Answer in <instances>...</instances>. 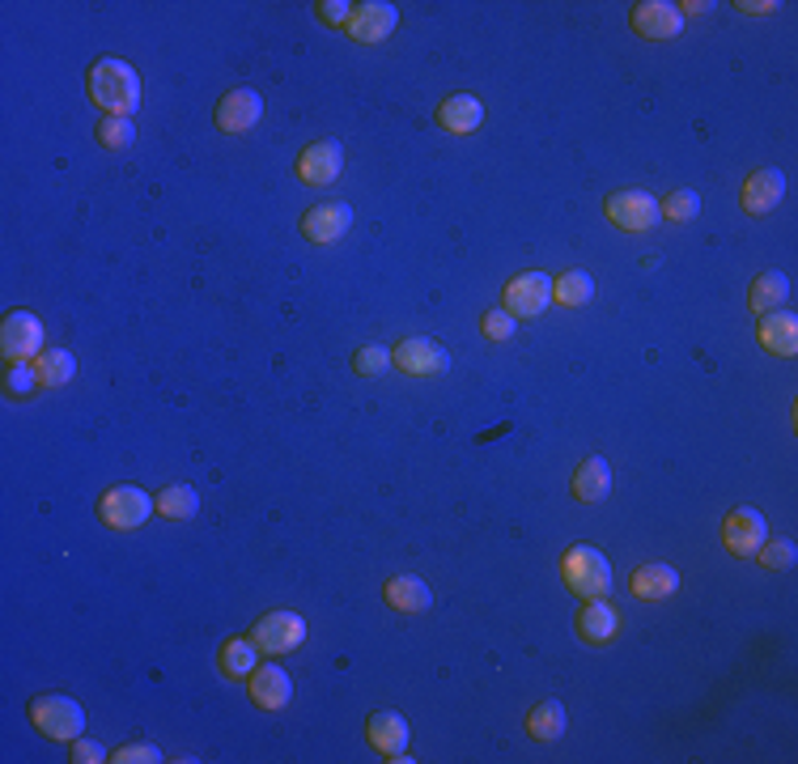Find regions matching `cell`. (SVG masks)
<instances>
[{
    "label": "cell",
    "mask_w": 798,
    "mask_h": 764,
    "mask_svg": "<svg viewBox=\"0 0 798 764\" xmlns=\"http://www.w3.org/2000/svg\"><path fill=\"white\" fill-rule=\"evenodd\" d=\"M34 370H38V382H43V386H65V382H72V374H77V357L68 349H43L38 352V361H34Z\"/></svg>",
    "instance_id": "27"
},
{
    "label": "cell",
    "mask_w": 798,
    "mask_h": 764,
    "mask_svg": "<svg viewBox=\"0 0 798 764\" xmlns=\"http://www.w3.org/2000/svg\"><path fill=\"white\" fill-rule=\"evenodd\" d=\"M552 297H557L561 306H586V302L595 297V281H591V272L570 268L565 277H557V281H552Z\"/></svg>",
    "instance_id": "29"
},
{
    "label": "cell",
    "mask_w": 798,
    "mask_h": 764,
    "mask_svg": "<svg viewBox=\"0 0 798 764\" xmlns=\"http://www.w3.org/2000/svg\"><path fill=\"white\" fill-rule=\"evenodd\" d=\"M263 120V98L247 86L229 90V94L217 102V127L222 132H251V127Z\"/></svg>",
    "instance_id": "15"
},
{
    "label": "cell",
    "mask_w": 798,
    "mask_h": 764,
    "mask_svg": "<svg viewBox=\"0 0 798 764\" xmlns=\"http://www.w3.org/2000/svg\"><path fill=\"white\" fill-rule=\"evenodd\" d=\"M722 540H727V548H731L734 557H756L761 543L768 540L765 514L752 506L731 509V514H727V527H722Z\"/></svg>",
    "instance_id": "12"
},
{
    "label": "cell",
    "mask_w": 798,
    "mask_h": 764,
    "mask_svg": "<svg viewBox=\"0 0 798 764\" xmlns=\"http://www.w3.org/2000/svg\"><path fill=\"white\" fill-rule=\"evenodd\" d=\"M561 573L570 582V591L586 595V599H599V595L611 591V561H607L599 548H591V543L570 548L565 561H561Z\"/></svg>",
    "instance_id": "2"
},
{
    "label": "cell",
    "mask_w": 798,
    "mask_h": 764,
    "mask_svg": "<svg viewBox=\"0 0 798 764\" xmlns=\"http://www.w3.org/2000/svg\"><path fill=\"white\" fill-rule=\"evenodd\" d=\"M72 761L77 764H102V761H111V756H106V748H102L98 739H72Z\"/></svg>",
    "instance_id": "38"
},
{
    "label": "cell",
    "mask_w": 798,
    "mask_h": 764,
    "mask_svg": "<svg viewBox=\"0 0 798 764\" xmlns=\"http://www.w3.org/2000/svg\"><path fill=\"white\" fill-rule=\"evenodd\" d=\"M761 345L777 357H795L798 352V318L790 311H768L761 315Z\"/></svg>",
    "instance_id": "20"
},
{
    "label": "cell",
    "mask_w": 798,
    "mask_h": 764,
    "mask_svg": "<svg viewBox=\"0 0 798 764\" xmlns=\"http://www.w3.org/2000/svg\"><path fill=\"white\" fill-rule=\"evenodd\" d=\"M98 141H102L106 149H128L132 141H136V127H132V120H124V115H106V120L98 124Z\"/></svg>",
    "instance_id": "32"
},
{
    "label": "cell",
    "mask_w": 798,
    "mask_h": 764,
    "mask_svg": "<svg viewBox=\"0 0 798 764\" xmlns=\"http://www.w3.org/2000/svg\"><path fill=\"white\" fill-rule=\"evenodd\" d=\"M195 509H200V497H195L192 484H170L158 493V514L170 523H188V518H195Z\"/></svg>",
    "instance_id": "28"
},
{
    "label": "cell",
    "mask_w": 798,
    "mask_h": 764,
    "mask_svg": "<svg viewBox=\"0 0 798 764\" xmlns=\"http://www.w3.org/2000/svg\"><path fill=\"white\" fill-rule=\"evenodd\" d=\"M352 9H357V4H345V0H323L319 18L323 22H331V26H349Z\"/></svg>",
    "instance_id": "39"
},
{
    "label": "cell",
    "mask_w": 798,
    "mask_h": 764,
    "mask_svg": "<svg viewBox=\"0 0 798 764\" xmlns=\"http://www.w3.org/2000/svg\"><path fill=\"white\" fill-rule=\"evenodd\" d=\"M438 120L447 132H459V136H468V132H476L484 124V106H480V98L472 94H450L442 106H438Z\"/></svg>",
    "instance_id": "21"
},
{
    "label": "cell",
    "mask_w": 798,
    "mask_h": 764,
    "mask_svg": "<svg viewBox=\"0 0 798 764\" xmlns=\"http://www.w3.org/2000/svg\"><path fill=\"white\" fill-rule=\"evenodd\" d=\"M352 370L357 374H386L391 370V349H383V345H361L357 357H352Z\"/></svg>",
    "instance_id": "33"
},
{
    "label": "cell",
    "mask_w": 798,
    "mask_h": 764,
    "mask_svg": "<svg viewBox=\"0 0 798 764\" xmlns=\"http://www.w3.org/2000/svg\"><path fill=\"white\" fill-rule=\"evenodd\" d=\"M4 386H9V395H31L34 386H43V382H38V370H34L31 361H9Z\"/></svg>",
    "instance_id": "34"
},
{
    "label": "cell",
    "mask_w": 798,
    "mask_h": 764,
    "mask_svg": "<svg viewBox=\"0 0 798 764\" xmlns=\"http://www.w3.org/2000/svg\"><path fill=\"white\" fill-rule=\"evenodd\" d=\"M514 327H518V318H514L510 311H488V315H484V336H488V340H510Z\"/></svg>",
    "instance_id": "37"
},
{
    "label": "cell",
    "mask_w": 798,
    "mask_h": 764,
    "mask_svg": "<svg viewBox=\"0 0 798 764\" xmlns=\"http://www.w3.org/2000/svg\"><path fill=\"white\" fill-rule=\"evenodd\" d=\"M629 22H633V31L641 38H654V43H667V38L684 31V13L671 0H641V4H633Z\"/></svg>",
    "instance_id": "10"
},
{
    "label": "cell",
    "mask_w": 798,
    "mask_h": 764,
    "mask_svg": "<svg viewBox=\"0 0 798 764\" xmlns=\"http://www.w3.org/2000/svg\"><path fill=\"white\" fill-rule=\"evenodd\" d=\"M761 561H765L768 570H786V565H795V543L790 540H773V543H761V552H756Z\"/></svg>",
    "instance_id": "35"
},
{
    "label": "cell",
    "mask_w": 798,
    "mask_h": 764,
    "mask_svg": "<svg viewBox=\"0 0 798 764\" xmlns=\"http://www.w3.org/2000/svg\"><path fill=\"white\" fill-rule=\"evenodd\" d=\"M570 727V714H565V705L561 700H540L531 714H527V731L543 739V743H552V739H561Z\"/></svg>",
    "instance_id": "25"
},
{
    "label": "cell",
    "mask_w": 798,
    "mask_h": 764,
    "mask_svg": "<svg viewBox=\"0 0 798 764\" xmlns=\"http://www.w3.org/2000/svg\"><path fill=\"white\" fill-rule=\"evenodd\" d=\"M0 349L9 361H31L43 352V323L31 311H9L0 327Z\"/></svg>",
    "instance_id": "8"
},
{
    "label": "cell",
    "mask_w": 798,
    "mask_h": 764,
    "mask_svg": "<svg viewBox=\"0 0 798 764\" xmlns=\"http://www.w3.org/2000/svg\"><path fill=\"white\" fill-rule=\"evenodd\" d=\"M616 629H620V611L607 604V595L591 599V604L577 611V633L586 637V641H595V645L611 641V637H616Z\"/></svg>",
    "instance_id": "19"
},
{
    "label": "cell",
    "mask_w": 798,
    "mask_h": 764,
    "mask_svg": "<svg viewBox=\"0 0 798 764\" xmlns=\"http://www.w3.org/2000/svg\"><path fill=\"white\" fill-rule=\"evenodd\" d=\"M604 213L616 225H620V229H629V234H645V229H654V225L663 222V213H659V200H654L650 191H641V188H629V191H616V195H607Z\"/></svg>",
    "instance_id": "5"
},
{
    "label": "cell",
    "mask_w": 798,
    "mask_h": 764,
    "mask_svg": "<svg viewBox=\"0 0 798 764\" xmlns=\"http://www.w3.org/2000/svg\"><path fill=\"white\" fill-rule=\"evenodd\" d=\"M251 641L263 654H289V650H297L306 641V620L297 611H268V616L256 620Z\"/></svg>",
    "instance_id": "6"
},
{
    "label": "cell",
    "mask_w": 798,
    "mask_h": 764,
    "mask_svg": "<svg viewBox=\"0 0 798 764\" xmlns=\"http://www.w3.org/2000/svg\"><path fill=\"white\" fill-rule=\"evenodd\" d=\"M115 764H158L161 761V748H154V743H124L115 756H111Z\"/></svg>",
    "instance_id": "36"
},
{
    "label": "cell",
    "mask_w": 798,
    "mask_h": 764,
    "mask_svg": "<svg viewBox=\"0 0 798 764\" xmlns=\"http://www.w3.org/2000/svg\"><path fill=\"white\" fill-rule=\"evenodd\" d=\"M502 302H506V311L514 318H536L548 311V302H552V277H543V272H522V277H514L506 293H502Z\"/></svg>",
    "instance_id": "9"
},
{
    "label": "cell",
    "mask_w": 798,
    "mask_h": 764,
    "mask_svg": "<svg viewBox=\"0 0 798 764\" xmlns=\"http://www.w3.org/2000/svg\"><path fill=\"white\" fill-rule=\"evenodd\" d=\"M659 213H663L667 222H693V217L701 213V195H697L693 188L671 191L667 200H659Z\"/></svg>",
    "instance_id": "31"
},
{
    "label": "cell",
    "mask_w": 798,
    "mask_h": 764,
    "mask_svg": "<svg viewBox=\"0 0 798 764\" xmlns=\"http://www.w3.org/2000/svg\"><path fill=\"white\" fill-rule=\"evenodd\" d=\"M340 170H345V145H340V141H315V145H306L302 158H297V175H302V183H311V188L336 183Z\"/></svg>",
    "instance_id": "11"
},
{
    "label": "cell",
    "mask_w": 798,
    "mask_h": 764,
    "mask_svg": "<svg viewBox=\"0 0 798 764\" xmlns=\"http://www.w3.org/2000/svg\"><path fill=\"white\" fill-rule=\"evenodd\" d=\"M395 26H400V9L386 4V0H366V4L352 9L349 18V34L357 43H383Z\"/></svg>",
    "instance_id": "14"
},
{
    "label": "cell",
    "mask_w": 798,
    "mask_h": 764,
    "mask_svg": "<svg viewBox=\"0 0 798 764\" xmlns=\"http://www.w3.org/2000/svg\"><path fill=\"white\" fill-rule=\"evenodd\" d=\"M675 591H679V573L671 565H641V570H633V595L638 599L659 604V599H671Z\"/></svg>",
    "instance_id": "22"
},
{
    "label": "cell",
    "mask_w": 798,
    "mask_h": 764,
    "mask_svg": "<svg viewBox=\"0 0 798 764\" xmlns=\"http://www.w3.org/2000/svg\"><path fill=\"white\" fill-rule=\"evenodd\" d=\"M31 722L47 739H81V731H86V709L72 697L47 693V697L31 700Z\"/></svg>",
    "instance_id": "4"
},
{
    "label": "cell",
    "mask_w": 798,
    "mask_h": 764,
    "mask_svg": "<svg viewBox=\"0 0 798 764\" xmlns=\"http://www.w3.org/2000/svg\"><path fill=\"white\" fill-rule=\"evenodd\" d=\"M790 297V281L782 277V272H765V277H756V285H752V311H782V302Z\"/></svg>",
    "instance_id": "30"
},
{
    "label": "cell",
    "mask_w": 798,
    "mask_h": 764,
    "mask_svg": "<svg viewBox=\"0 0 798 764\" xmlns=\"http://www.w3.org/2000/svg\"><path fill=\"white\" fill-rule=\"evenodd\" d=\"M366 734H370V743L383 752L386 761H404L408 764V722H404V714H391V709H379L374 718H370V727H366Z\"/></svg>",
    "instance_id": "16"
},
{
    "label": "cell",
    "mask_w": 798,
    "mask_h": 764,
    "mask_svg": "<svg viewBox=\"0 0 798 764\" xmlns=\"http://www.w3.org/2000/svg\"><path fill=\"white\" fill-rule=\"evenodd\" d=\"M154 509H158V502H154L145 488H136V484H115V488H106V497L98 502L102 523L115 527V531H136V527H145Z\"/></svg>",
    "instance_id": "3"
},
{
    "label": "cell",
    "mask_w": 798,
    "mask_h": 764,
    "mask_svg": "<svg viewBox=\"0 0 798 764\" xmlns=\"http://www.w3.org/2000/svg\"><path fill=\"white\" fill-rule=\"evenodd\" d=\"M259 667V645L251 637H234L222 645V671L229 679H251V671Z\"/></svg>",
    "instance_id": "26"
},
{
    "label": "cell",
    "mask_w": 798,
    "mask_h": 764,
    "mask_svg": "<svg viewBox=\"0 0 798 764\" xmlns=\"http://www.w3.org/2000/svg\"><path fill=\"white\" fill-rule=\"evenodd\" d=\"M739 9H748V13H773L777 4H739Z\"/></svg>",
    "instance_id": "40"
},
{
    "label": "cell",
    "mask_w": 798,
    "mask_h": 764,
    "mask_svg": "<svg viewBox=\"0 0 798 764\" xmlns=\"http://www.w3.org/2000/svg\"><path fill=\"white\" fill-rule=\"evenodd\" d=\"M386 604L395 607V611H429V607H434V591H429L420 577L400 573V577L386 582Z\"/></svg>",
    "instance_id": "23"
},
{
    "label": "cell",
    "mask_w": 798,
    "mask_h": 764,
    "mask_svg": "<svg viewBox=\"0 0 798 764\" xmlns=\"http://www.w3.org/2000/svg\"><path fill=\"white\" fill-rule=\"evenodd\" d=\"M391 366H400L404 374H416V379H434V374L450 370V352L429 336H413V340H404L391 352Z\"/></svg>",
    "instance_id": "7"
},
{
    "label": "cell",
    "mask_w": 798,
    "mask_h": 764,
    "mask_svg": "<svg viewBox=\"0 0 798 764\" xmlns=\"http://www.w3.org/2000/svg\"><path fill=\"white\" fill-rule=\"evenodd\" d=\"M90 98L106 115L132 120V111L141 106V77H136V68L128 60H115V56L98 60L90 68Z\"/></svg>",
    "instance_id": "1"
},
{
    "label": "cell",
    "mask_w": 798,
    "mask_h": 764,
    "mask_svg": "<svg viewBox=\"0 0 798 764\" xmlns=\"http://www.w3.org/2000/svg\"><path fill=\"white\" fill-rule=\"evenodd\" d=\"M251 700L259 709H285L293 700V679H289L285 667L277 663H263V667L251 671Z\"/></svg>",
    "instance_id": "18"
},
{
    "label": "cell",
    "mask_w": 798,
    "mask_h": 764,
    "mask_svg": "<svg viewBox=\"0 0 798 764\" xmlns=\"http://www.w3.org/2000/svg\"><path fill=\"white\" fill-rule=\"evenodd\" d=\"M782 195H786V175L782 170H756L748 183H743V213H752V217H765L773 213L777 204H782Z\"/></svg>",
    "instance_id": "17"
},
{
    "label": "cell",
    "mask_w": 798,
    "mask_h": 764,
    "mask_svg": "<svg viewBox=\"0 0 798 764\" xmlns=\"http://www.w3.org/2000/svg\"><path fill=\"white\" fill-rule=\"evenodd\" d=\"M607 493H611V468H607V459H586L582 468H577V476H574V497L577 502H604Z\"/></svg>",
    "instance_id": "24"
},
{
    "label": "cell",
    "mask_w": 798,
    "mask_h": 764,
    "mask_svg": "<svg viewBox=\"0 0 798 764\" xmlns=\"http://www.w3.org/2000/svg\"><path fill=\"white\" fill-rule=\"evenodd\" d=\"M352 225V209L345 200H327V204H315L306 217H302V234L311 238V243H319V247H331V243H340L345 234H349Z\"/></svg>",
    "instance_id": "13"
}]
</instances>
